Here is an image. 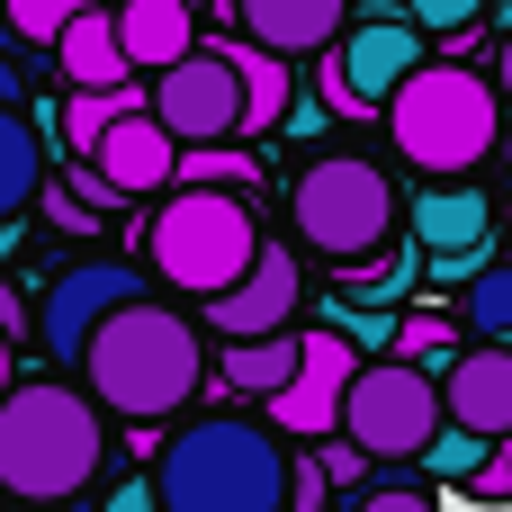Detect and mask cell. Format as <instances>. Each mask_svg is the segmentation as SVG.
<instances>
[{
    "label": "cell",
    "mask_w": 512,
    "mask_h": 512,
    "mask_svg": "<svg viewBox=\"0 0 512 512\" xmlns=\"http://www.w3.org/2000/svg\"><path fill=\"white\" fill-rule=\"evenodd\" d=\"M288 441L243 423V414H207L189 432H171L144 468L153 512H288Z\"/></svg>",
    "instance_id": "1"
},
{
    "label": "cell",
    "mask_w": 512,
    "mask_h": 512,
    "mask_svg": "<svg viewBox=\"0 0 512 512\" xmlns=\"http://www.w3.org/2000/svg\"><path fill=\"white\" fill-rule=\"evenodd\" d=\"M81 378H90V405H99V414L162 423V414H180V405L198 396L207 342H198V324H189L180 306L144 297V306H126V315H108V324L90 333Z\"/></svg>",
    "instance_id": "2"
},
{
    "label": "cell",
    "mask_w": 512,
    "mask_h": 512,
    "mask_svg": "<svg viewBox=\"0 0 512 512\" xmlns=\"http://www.w3.org/2000/svg\"><path fill=\"white\" fill-rule=\"evenodd\" d=\"M108 459V414L81 387L27 378L0 396V504H72Z\"/></svg>",
    "instance_id": "3"
},
{
    "label": "cell",
    "mask_w": 512,
    "mask_h": 512,
    "mask_svg": "<svg viewBox=\"0 0 512 512\" xmlns=\"http://www.w3.org/2000/svg\"><path fill=\"white\" fill-rule=\"evenodd\" d=\"M387 135H396V162L423 171L432 189H459L495 144H504V99L477 63H423L396 99H387Z\"/></svg>",
    "instance_id": "4"
},
{
    "label": "cell",
    "mask_w": 512,
    "mask_h": 512,
    "mask_svg": "<svg viewBox=\"0 0 512 512\" xmlns=\"http://www.w3.org/2000/svg\"><path fill=\"white\" fill-rule=\"evenodd\" d=\"M261 261V216L252 198H225V189H180L144 216V279L153 288H180V297H225L243 270Z\"/></svg>",
    "instance_id": "5"
},
{
    "label": "cell",
    "mask_w": 512,
    "mask_h": 512,
    "mask_svg": "<svg viewBox=\"0 0 512 512\" xmlns=\"http://www.w3.org/2000/svg\"><path fill=\"white\" fill-rule=\"evenodd\" d=\"M288 216H297V234H306L333 270H369V261L396 243L405 198H396V171H387L378 153H324V162L297 171Z\"/></svg>",
    "instance_id": "6"
},
{
    "label": "cell",
    "mask_w": 512,
    "mask_h": 512,
    "mask_svg": "<svg viewBox=\"0 0 512 512\" xmlns=\"http://www.w3.org/2000/svg\"><path fill=\"white\" fill-rule=\"evenodd\" d=\"M441 432H450V423H441V378L396 369V360H360L333 441H351L360 459H396V468H405V459H423Z\"/></svg>",
    "instance_id": "7"
},
{
    "label": "cell",
    "mask_w": 512,
    "mask_h": 512,
    "mask_svg": "<svg viewBox=\"0 0 512 512\" xmlns=\"http://www.w3.org/2000/svg\"><path fill=\"white\" fill-rule=\"evenodd\" d=\"M423 63H432V54H423V36H414L405 9H351L342 45L324 54V90H333V108L369 117V108H387Z\"/></svg>",
    "instance_id": "8"
},
{
    "label": "cell",
    "mask_w": 512,
    "mask_h": 512,
    "mask_svg": "<svg viewBox=\"0 0 512 512\" xmlns=\"http://www.w3.org/2000/svg\"><path fill=\"white\" fill-rule=\"evenodd\" d=\"M153 126H162L180 153H216V144H234V135H243V81H234V63H225L216 45L180 54V63L153 81Z\"/></svg>",
    "instance_id": "9"
},
{
    "label": "cell",
    "mask_w": 512,
    "mask_h": 512,
    "mask_svg": "<svg viewBox=\"0 0 512 512\" xmlns=\"http://www.w3.org/2000/svg\"><path fill=\"white\" fill-rule=\"evenodd\" d=\"M144 297H153V279H144V261H117V252H99V261H72V270H63V279L45 288V351L81 369V351H90V333H99L108 315H126V306H144Z\"/></svg>",
    "instance_id": "10"
},
{
    "label": "cell",
    "mask_w": 512,
    "mask_h": 512,
    "mask_svg": "<svg viewBox=\"0 0 512 512\" xmlns=\"http://www.w3.org/2000/svg\"><path fill=\"white\" fill-rule=\"evenodd\" d=\"M351 378H360V351H351V333H306V360H297V378H288V396H270V432H297V441H333L342 432V396H351Z\"/></svg>",
    "instance_id": "11"
},
{
    "label": "cell",
    "mask_w": 512,
    "mask_h": 512,
    "mask_svg": "<svg viewBox=\"0 0 512 512\" xmlns=\"http://www.w3.org/2000/svg\"><path fill=\"white\" fill-rule=\"evenodd\" d=\"M441 423L468 441H512V342H468L441 369Z\"/></svg>",
    "instance_id": "12"
},
{
    "label": "cell",
    "mask_w": 512,
    "mask_h": 512,
    "mask_svg": "<svg viewBox=\"0 0 512 512\" xmlns=\"http://www.w3.org/2000/svg\"><path fill=\"white\" fill-rule=\"evenodd\" d=\"M297 297H306L297 252H288V243H261V261H252V270H243L207 315H216V333H225V342H270V333H288Z\"/></svg>",
    "instance_id": "13"
},
{
    "label": "cell",
    "mask_w": 512,
    "mask_h": 512,
    "mask_svg": "<svg viewBox=\"0 0 512 512\" xmlns=\"http://www.w3.org/2000/svg\"><path fill=\"white\" fill-rule=\"evenodd\" d=\"M405 225H414V243H423L441 270H468V261L495 243V198H486L477 180H459V189H423V198L405 207Z\"/></svg>",
    "instance_id": "14"
},
{
    "label": "cell",
    "mask_w": 512,
    "mask_h": 512,
    "mask_svg": "<svg viewBox=\"0 0 512 512\" xmlns=\"http://www.w3.org/2000/svg\"><path fill=\"white\" fill-rule=\"evenodd\" d=\"M81 162H90L117 198H153V189H171V180H180V144L153 126V108H144V117H126V126H108Z\"/></svg>",
    "instance_id": "15"
},
{
    "label": "cell",
    "mask_w": 512,
    "mask_h": 512,
    "mask_svg": "<svg viewBox=\"0 0 512 512\" xmlns=\"http://www.w3.org/2000/svg\"><path fill=\"white\" fill-rule=\"evenodd\" d=\"M342 27H351L342 0H243V45H261V54H279V63L333 54Z\"/></svg>",
    "instance_id": "16"
},
{
    "label": "cell",
    "mask_w": 512,
    "mask_h": 512,
    "mask_svg": "<svg viewBox=\"0 0 512 512\" xmlns=\"http://www.w3.org/2000/svg\"><path fill=\"white\" fill-rule=\"evenodd\" d=\"M108 27H117V54H126V72H153V81H162L180 54H198V18H189L180 0H126Z\"/></svg>",
    "instance_id": "17"
},
{
    "label": "cell",
    "mask_w": 512,
    "mask_h": 512,
    "mask_svg": "<svg viewBox=\"0 0 512 512\" xmlns=\"http://www.w3.org/2000/svg\"><path fill=\"white\" fill-rule=\"evenodd\" d=\"M54 72L72 81V99H81V90H126V54H117L108 9H72V27H63V45H54Z\"/></svg>",
    "instance_id": "18"
},
{
    "label": "cell",
    "mask_w": 512,
    "mask_h": 512,
    "mask_svg": "<svg viewBox=\"0 0 512 512\" xmlns=\"http://www.w3.org/2000/svg\"><path fill=\"white\" fill-rule=\"evenodd\" d=\"M225 63H234V81H243V135H270V126H288V108H297V72L279 63V54H261V45H216Z\"/></svg>",
    "instance_id": "19"
},
{
    "label": "cell",
    "mask_w": 512,
    "mask_h": 512,
    "mask_svg": "<svg viewBox=\"0 0 512 512\" xmlns=\"http://www.w3.org/2000/svg\"><path fill=\"white\" fill-rule=\"evenodd\" d=\"M297 360H306V333H270V342H234L225 351V387L234 396H288V378H297Z\"/></svg>",
    "instance_id": "20"
},
{
    "label": "cell",
    "mask_w": 512,
    "mask_h": 512,
    "mask_svg": "<svg viewBox=\"0 0 512 512\" xmlns=\"http://www.w3.org/2000/svg\"><path fill=\"white\" fill-rule=\"evenodd\" d=\"M36 189H45V144H36L27 108H0V225L18 207H36Z\"/></svg>",
    "instance_id": "21"
},
{
    "label": "cell",
    "mask_w": 512,
    "mask_h": 512,
    "mask_svg": "<svg viewBox=\"0 0 512 512\" xmlns=\"http://www.w3.org/2000/svg\"><path fill=\"white\" fill-rule=\"evenodd\" d=\"M459 351H468V342H459V324H450V315H405V324H396V342H387V360H396V369H423V378H441Z\"/></svg>",
    "instance_id": "22"
},
{
    "label": "cell",
    "mask_w": 512,
    "mask_h": 512,
    "mask_svg": "<svg viewBox=\"0 0 512 512\" xmlns=\"http://www.w3.org/2000/svg\"><path fill=\"white\" fill-rule=\"evenodd\" d=\"M144 108H153V90H135V81H126V90H81V99L63 108V135L90 153L108 126H126V117H144Z\"/></svg>",
    "instance_id": "23"
},
{
    "label": "cell",
    "mask_w": 512,
    "mask_h": 512,
    "mask_svg": "<svg viewBox=\"0 0 512 512\" xmlns=\"http://www.w3.org/2000/svg\"><path fill=\"white\" fill-rule=\"evenodd\" d=\"M261 162L252 144H216V153H180V189H225V198H252Z\"/></svg>",
    "instance_id": "24"
},
{
    "label": "cell",
    "mask_w": 512,
    "mask_h": 512,
    "mask_svg": "<svg viewBox=\"0 0 512 512\" xmlns=\"http://www.w3.org/2000/svg\"><path fill=\"white\" fill-rule=\"evenodd\" d=\"M468 333L477 342H512V261H486L468 288Z\"/></svg>",
    "instance_id": "25"
},
{
    "label": "cell",
    "mask_w": 512,
    "mask_h": 512,
    "mask_svg": "<svg viewBox=\"0 0 512 512\" xmlns=\"http://www.w3.org/2000/svg\"><path fill=\"white\" fill-rule=\"evenodd\" d=\"M9 27H18V45H63V27H72V0H9Z\"/></svg>",
    "instance_id": "26"
},
{
    "label": "cell",
    "mask_w": 512,
    "mask_h": 512,
    "mask_svg": "<svg viewBox=\"0 0 512 512\" xmlns=\"http://www.w3.org/2000/svg\"><path fill=\"white\" fill-rule=\"evenodd\" d=\"M36 216H45V225H63V234H90V225H99V216L72 198V180H54V171H45V189H36Z\"/></svg>",
    "instance_id": "27"
},
{
    "label": "cell",
    "mask_w": 512,
    "mask_h": 512,
    "mask_svg": "<svg viewBox=\"0 0 512 512\" xmlns=\"http://www.w3.org/2000/svg\"><path fill=\"white\" fill-rule=\"evenodd\" d=\"M405 18H414V36H459V27H477V0H423Z\"/></svg>",
    "instance_id": "28"
},
{
    "label": "cell",
    "mask_w": 512,
    "mask_h": 512,
    "mask_svg": "<svg viewBox=\"0 0 512 512\" xmlns=\"http://www.w3.org/2000/svg\"><path fill=\"white\" fill-rule=\"evenodd\" d=\"M477 450H486V441H468V432H441V441L423 450V468H441V477H468V468H477Z\"/></svg>",
    "instance_id": "29"
},
{
    "label": "cell",
    "mask_w": 512,
    "mask_h": 512,
    "mask_svg": "<svg viewBox=\"0 0 512 512\" xmlns=\"http://www.w3.org/2000/svg\"><path fill=\"white\" fill-rule=\"evenodd\" d=\"M351 512H441V504H432L423 486H369V495H360Z\"/></svg>",
    "instance_id": "30"
},
{
    "label": "cell",
    "mask_w": 512,
    "mask_h": 512,
    "mask_svg": "<svg viewBox=\"0 0 512 512\" xmlns=\"http://www.w3.org/2000/svg\"><path fill=\"white\" fill-rule=\"evenodd\" d=\"M288 512H324V468H315V459L288 468Z\"/></svg>",
    "instance_id": "31"
},
{
    "label": "cell",
    "mask_w": 512,
    "mask_h": 512,
    "mask_svg": "<svg viewBox=\"0 0 512 512\" xmlns=\"http://www.w3.org/2000/svg\"><path fill=\"white\" fill-rule=\"evenodd\" d=\"M18 333H27V306H18V288H9V279H0V342H9V351H18Z\"/></svg>",
    "instance_id": "32"
},
{
    "label": "cell",
    "mask_w": 512,
    "mask_h": 512,
    "mask_svg": "<svg viewBox=\"0 0 512 512\" xmlns=\"http://www.w3.org/2000/svg\"><path fill=\"white\" fill-rule=\"evenodd\" d=\"M99 512H153V495H144V477H126V486H108V504Z\"/></svg>",
    "instance_id": "33"
},
{
    "label": "cell",
    "mask_w": 512,
    "mask_h": 512,
    "mask_svg": "<svg viewBox=\"0 0 512 512\" xmlns=\"http://www.w3.org/2000/svg\"><path fill=\"white\" fill-rule=\"evenodd\" d=\"M0 108H27V72H18L9 54H0Z\"/></svg>",
    "instance_id": "34"
},
{
    "label": "cell",
    "mask_w": 512,
    "mask_h": 512,
    "mask_svg": "<svg viewBox=\"0 0 512 512\" xmlns=\"http://www.w3.org/2000/svg\"><path fill=\"white\" fill-rule=\"evenodd\" d=\"M495 99L512 108V27H504V45H495Z\"/></svg>",
    "instance_id": "35"
},
{
    "label": "cell",
    "mask_w": 512,
    "mask_h": 512,
    "mask_svg": "<svg viewBox=\"0 0 512 512\" xmlns=\"http://www.w3.org/2000/svg\"><path fill=\"white\" fill-rule=\"evenodd\" d=\"M9 387H18V351L0 342V396H9Z\"/></svg>",
    "instance_id": "36"
},
{
    "label": "cell",
    "mask_w": 512,
    "mask_h": 512,
    "mask_svg": "<svg viewBox=\"0 0 512 512\" xmlns=\"http://www.w3.org/2000/svg\"><path fill=\"white\" fill-rule=\"evenodd\" d=\"M504 216H512V153H504Z\"/></svg>",
    "instance_id": "37"
},
{
    "label": "cell",
    "mask_w": 512,
    "mask_h": 512,
    "mask_svg": "<svg viewBox=\"0 0 512 512\" xmlns=\"http://www.w3.org/2000/svg\"><path fill=\"white\" fill-rule=\"evenodd\" d=\"M0 512H9V504H0Z\"/></svg>",
    "instance_id": "38"
}]
</instances>
